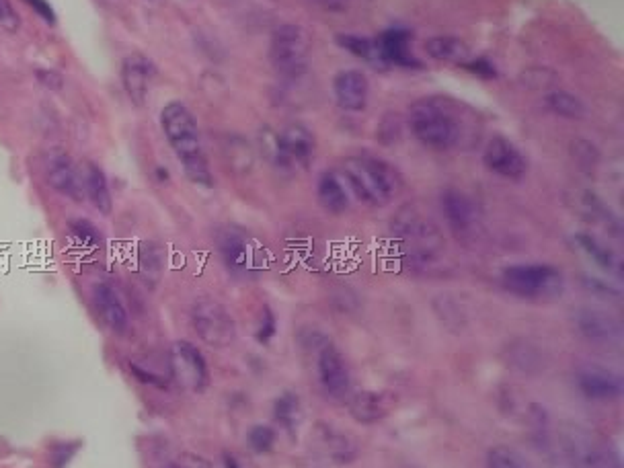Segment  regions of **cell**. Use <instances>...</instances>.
<instances>
[{"label":"cell","mask_w":624,"mask_h":468,"mask_svg":"<svg viewBox=\"0 0 624 468\" xmlns=\"http://www.w3.org/2000/svg\"><path fill=\"white\" fill-rule=\"evenodd\" d=\"M483 165L497 177L520 181L528 173L526 154L505 136H493L483 150Z\"/></svg>","instance_id":"8fae6325"},{"label":"cell","mask_w":624,"mask_h":468,"mask_svg":"<svg viewBox=\"0 0 624 468\" xmlns=\"http://www.w3.org/2000/svg\"><path fill=\"white\" fill-rule=\"evenodd\" d=\"M395 407V399L388 393H374V390H364L349 399V413L358 423L372 425L382 421Z\"/></svg>","instance_id":"d6986e66"},{"label":"cell","mask_w":624,"mask_h":468,"mask_svg":"<svg viewBox=\"0 0 624 468\" xmlns=\"http://www.w3.org/2000/svg\"><path fill=\"white\" fill-rule=\"evenodd\" d=\"M335 44L345 50L347 54L356 56L360 60H366L372 68L376 70H386V66L382 64L378 50H376V42L374 37H366V35H356V33H337L335 35Z\"/></svg>","instance_id":"cb8c5ba5"},{"label":"cell","mask_w":624,"mask_h":468,"mask_svg":"<svg viewBox=\"0 0 624 468\" xmlns=\"http://www.w3.org/2000/svg\"><path fill=\"white\" fill-rule=\"evenodd\" d=\"M310 3H312V5H317L319 9H323V11H327V13L339 15V13H345V11L349 9L351 0H310Z\"/></svg>","instance_id":"8d00e7d4"},{"label":"cell","mask_w":624,"mask_h":468,"mask_svg":"<svg viewBox=\"0 0 624 468\" xmlns=\"http://www.w3.org/2000/svg\"><path fill=\"white\" fill-rule=\"evenodd\" d=\"M249 444L257 454H267L276 444V432L267 425H257L249 432Z\"/></svg>","instance_id":"4dcf8cb0"},{"label":"cell","mask_w":624,"mask_h":468,"mask_svg":"<svg viewBox=\"0 0 624 468\" xmlns=\"http://www.w3.org/2000/svg\"><path fill=\"white\" fill-rule=\"evenodd\" d=\"M317 200L327 214L339 216L349 210V191L341 177L333 171H325L317 181Z\"/></svg>","instance_id":"44dd1931"},{"label":"cell","mask_w":624,"mask_h":468,"mask_svg":"<svg viewBox=\"0 0 624 468\" xmlns=\"http://www.w3.org/2000/svg\"><path fill=\"white\" fill-rule=\"evenodd\" d=\"M169 370L175 382L189 393H204L210 386V370L202 351L189 341H175L169 349Z\"/></svg>","instance_id":"9c48e42d"},{"label":"cell","mask_w":624,"mask_h":468,"mask_svg":"<svg viewBox=\"0 0 624 468\" xmlns=\"http://www.w3.org/2000/svg\"><path fill=\"white\" fill-rule=\"evenodd\" d=\"M35 76L39 85H44L50 91H60L64 87V76L56 70H37Z\"/></svg>","instance_id":"e575fe53"},{"label":"cell","mask_w":624,"mask_h":468,"mask_svg":"<svg viewBox=\"0 0 624 468\" xmlns=\"http://www.w3.org/2000/svg\"><path fill=\"white\" fill-rule=\"evenodd\" d=\"M276 331H278V321H276V315H273V310L269 306L263 308L261 312V321H259V327H257V341L259 343H269L273 337H276Z\"/></svg>","instance_id":"d6a6232c"},{"label":"cell","mask_w":624,"mask_h":468,"mask_svg":"<svg viewBox=\"0 0 624 468\" xmlns=\"http://www.w3.org/2000/svg\"><path fill=\"white\" fill-rule=\"evenodd\" d=\"M487 468H528V466L512 448L495 446L487 454Z\"/></svg>","instance_id":"f546056e"},{"label":"cell","mask_w":624,"mask_h":468,"mask_svg":"<svg viewBox=\"0 0 624 468\" xmlns=\"http://www.w3.org/2000/svg\"><path fill=\"white\" fill-rule=\"evenodd\" d=\"M460 68H464L471 74L483 78V81H493V78L499 76L497 66L491 60H487V58H471V60H466L464 64H460Z\"/></svg>","instance_id":"1f68e13d"},{"label":"cell","mask_w":624,"mask_h":468,"mask_svg":"<svg viewBox=\"0 0 624 468\" xmlns=\"http://www.w3.org/2000/svg\"><path fill=\"white\" fill-rule=\"evenodd\" d=\"M218 249L224 259V265L228 271L237 273H249L255 265V251L247 234H243L237 228H224L218 234Z\"/></svg>","instance_id":"2e32d148"},{"label":"cell","mask_w":624,"mask_h":468,"mask_svg":"<svg viewBox=\"0 0 624 468\" xmlns=\"http://www.w3.org/2000/svg\"><path fill=\"white\" fill-rule=\"evenodd\" d=\"M130 370H132V372H134V374H136V376H138V378H140L142 382H148V384H156V386H161V388L165 386V384H163V380H161L159 376H154V374H148V372H146L144 368H138L136 364H132V366H130Z\"/></svg>","instance_id":"f35d334b"},{"label":"cell","mask_w":624,"mask_h":468,"mask_svg":"<svg viewBox=\"0 0 624 468\" xmlns=\"http://www.w3.org/2000/svg\"><path fill=\"white\" fill-rule=\"evenodd\" d=\"M317 374L325 393L333 399H345L351 390V374L335 345H325L317 358Z\"/></svg>","instance_id":"5bb4252c"},{"label":"cell","mask_w":624,"mask_h":468,"mask_svg":"<svg viewBox=\"0 0 624 468\" xmlns=\"http://www.w3.org/2000/svg\"><path fill=\"white\" fill-rule=\"evenodd\" d=\"M575 241H577V245H579L585 253H588L600 267H604V269H608V271H614V269L618 267L616 255H614L608 247H604L600 241H596L594 237H590V234H577Z\"/></svg>","instance_id":"83f0119b"},{"label":"cell","mask_w":624,"mask_h":468,"mask_svg":"<svg viewBox=\"0 0 624 468\" xmlns=\"http://www.w3.org/2000/svg\"><path fill=\"white\" fill-rule=\"evenodd\" d=\"M156 74L152 60L140 52H134L124 58L122 62V85L126 95L136 107H142L148 99L150 83Z\"/></svg>","instance_id":"9a60e30c"},{"label":"cell","mask_w":624,"mask_h":468,"mask_svg":"<svg viewBox=\"0 0 624 468\" xmlns=\"http://www.w3.org/2000/svg\"><path fill=\"white\" fill-rule=\"evenodd\" d=\"M393 234L417 263L436 261L444 251V237L438 224L415 206H405L397 212Z\"/></svg>","instance_id":"277c9868"},{"label":"cell","mask_w":624,"mask_h":468,"mask_svg":"<svg viewBox=\"0 0 624 468\" xmlns=\"http://www.w3.org/2000/svg\"><path fill=\"white\" fill-rule=\"evenodd\" d=\"M544 105L549 107V111H553L559 117H565V120H583L585 113H588V107L585 103L563 89H555L551 93H546L544 97Z\"/></svg>","instance_id":"d4e9b609"},{"label":"cell","mask_w":624,"mask_h":468,"mask_svg":"<svg viewBox=\"0 0 624 468\" xmlns=\"http://www.w3.org/2000/svg\"><path fill=\"white\" fill-rule=\"evenodd\" d=\"M23 3H25L29 9H33L46 23H50V25L56 23V11H54V7L50 5V0H23Z\"/></svg>","instance_id":"d590c367"},{"label":"cell","mask_w":624,"mask_h":468,"mask_svg":"<svg viewBox=\"0 0 624 468\" xmlns=\"http://www.w3.org/2000/svg\"><path fill=\"white\" fill-rule=\"evenodd\" d=\"M501 286L522 300L546 302L565 292V276L549 263H516L501 271Z\"/></svg>","instance_id":"5b68a950"},{"label":"cell","mask_w":624,"mask_h":468,"mask_svg":"<svg viewBox=\"0 0 624 468\" xmlns=\"http://www.w3.org/2000/svg\"><path fill=\"white\" fill-rule=\"evenodd\" d=\"M333 97L341 111L360 113L370 101V81L358 68H343L333 76Z\"/></svg>","instance_id":"4fadbf2b"},{"label":"cell","mask_w":624,"mask_h":468,"mask_svg":"<svg viewBox=\"0 0 624 468\" xmlns=\"http://www.w3.org/2000/svg\"><path fill=\"white\" fill-rule=\"evenodd\" d=\"M156 175H159V181H167L169 179V171L163 169V167L156 169Z\"/></svg>","instance_id":"60d3db41"},{"label":"cell","mask_w":624,"mask_h":468,"mask_svg":"<svg viewBox=\"0 0 624 468\" xmlns=\"http://www.w3.org/2000/svg\"><path fill=\"white\" fill-rule=\"evenodd\" d=\"M169 468H177V466H169Z\"/></svg>","instance_id":"b9f144b4"},{"label":"cell","mask_w":624,"mask_h":468,"mask_svg":"<svg viewBox=\"0 0 624 468\" xmlns=\"http://www.w3.org/2000/svg\"><path fill=\"white\" fill-rule=\"evenodd\" d=\"M78 175H81L83 193L91 200V204H93L101 214H105V216L111 214V210H113V198H111L109 183H107V177H105L103 169L97 167L95 163L87 161V163L81 167V171H78Z\"/></svg>","instance_id":"ffe728a7"},{"label":"cell","mask_w":624,"mask_h":468,"mask_svg":"<svg viewBox=\"0 0 624 468\" xmlns=\"http://www.w3.org/2000/svg\"><path fill=\"white\" fill-rule=\"evenodd\" d=\"M413 39L415 33L407 27H390L384 29L378 37H374L378 56L386 68L399 66L411 70H423V62L413 54Z\"/></svg>","instance_id":"7c38bea8"},{"label":"cell","mask_w":624,"mask_h":468,"mask_svg":"<svg viewBox=\"0 0 624 468\" xmlns=\"http://www.w3.org/2000/svg\"><path fill=\"white\" fill-rule=\"evenodd\" d=\"M273 417H276V421L286 429V432H296V427L300 423V403H298V397L286 393L284 397H280L276 401V405H273Z\"/></svg>","instance_id":"4316f807"},{"label":"cell","mask_w":624,"mask_h":468,"mask_svg":"<svg viewBox=\"0 0 624 468\" xmlns=\"http://www.w3.org/2000/svg\"><path fill=\"white\" fill-rule=\"evenodd\" d=\"M48 183L62 195L78 200L83 195V185H81V175L74 169L70 159L66 154L52 156V161L48 165Z\"/></svg>","instance_id":"7402d4cb"},{"label":"cell","mask_w":624,"mask_h":468,"mask_svg":"<svg viewBox=\"0 0 624 468\" xmlns=\"http://www.w3.org/2000/svg\"><path fill=\"white\" fill-rule=\"evenodd\" d=\"M191 327L206 345L214 349H226L237 341V323L226 306L214 298H200L193 302Z\"/></svg>","instance_id":"ba28073f"},{"label":"cell","mask_w":624,"mask_h":468,"mask_svg":"<svg viewBox=\"0 0 624 468\" xmlns=\"http://www.w3.org/2000/svg\"><path fill=\"white\" fill-rule=\"evenodd\" d=\"M577 382L581 393L594 401H612L622 393L620 376L602 366L583 368L577 376Z\"/></svg>","instance_id":"ac0fdd59"},{"label":"cell","mask_w":624,"mask_h":468,"mask_svg":"<svg viewBox=\"0 0 624 468\" xmlns=\"http://www.w3.org/2000/svg\"><path fill=\"white\" fill-rule=\"evenodd\" d=\"M475 113L464 111V105L452 97H421L409 105L407 124L419 144L432 150H452L468 132Z\"/></svg>","instance_id":"6da1fadb"},{"label":"cell","mask_w":624,"mask_h":468,"mask_svg":"<svg viewBox=\"0 0 624 468\" xmlns=\"http://www.w3.org/2000/svg\"><path fill=\"white\" fill-rule=\"evenodd\" d=\"M93 304H95V310L97 315L101 317L103 325L117 333L122 335L128 331V325H130V317H128V310L120 298V294L115 292V288L107 282H101V284H95L93 288Z\"/></svg>","instance_id":"e0dca14e"},{"label":"cell","mask_w":624,"mask_h":468,"mask_svg":"<svg viewBox=\"0 0 624 468\" xmlns=\"http://www.w3.org/2000/svg\"><path fill=\"white\" fill-rule=\"evenodd\" d=\"M161 128L183 167L185 177L200 187H212L214 177L202 148L198 122H195L191 109L181 101L167 103L161 111Z\"/></svg>","instance_id":"7a4b0ae2"},{"label":"cell","mask_w":624,"mask_h":468,"mask_svg":"<svg viewBox=\"0 0 624 468\" xmlns=\"http://www.w3.org/2000/svg\"><path fill=\"white\" fill-rule=\"evenodd\" d=\"M581 331L583 335L592 339V341H600V343H610L614 339H618V327L612 319H608L606 315H600V312H583L579 319Z\"/></svg>","instance_id":"484cf974"},{"label":"cell","mask_w":624,"mask_h":468,"mask_svg":"<svg viewBox=\"0 0 624 468\" xmlns=\"http://www.w3.org/2000/svg\"><path fill=\"white\" fill-rule=\"evenodd\" d=\"M177 468H210V464L200 458V456H193V454H185L181 460H179V466Z\"/></svg>","instance_id":"74e56055"},{"label":"cell","mask_w":624,"mask_h":468,"mask_svg":"<svg viewBox=\"0 0 624 468\" xmlns=\"http://www.w3.org/2000/svg\"><path fill=\"white\" fill-rule=\"evenodd\" d=\"M222 460H224V468H243L241 462L237 460V456H232L228 452L222 456Z\"/></svg>","instance_id":"ab89813d"},{"label":"cell","mask_w":624,"mask_h":468,"mask_svg":"<svg viewBox=\"0 0 624 468\" xmlns=\"http://www.w3.org/2000/svg\"><path fill=\"white\" fill-rule=\"evenodd\" d=\"M442 214L448 228L454 232L458 241H471L477 237L481 228V216L477 204L458 189H444L440 195Z\"/></svg>","instance_id":"30bf717a"},{"label":"cell","mask_w":624,"mask_h":468,"mask_svg":"<svg viewBox=\"0 0 624 468\" xmlns=\"http://www.w3.org/2000/svg\"><path fill=\"white\" fill-rule=\"evenodd\" d=\"M308 35L300 25H280L271 35L269 62L284 81H300L308 72Z\"/></svg>","instance_id":"52a82bcc"},{"label":"cell","mask_w":624,"mask_h":468,"mask_svg":"<svg viewBox=\"0 0 624 468\" xmlns=\"http://www.w3.org/2000/svg\"><path fill=\"white\" fill-rule=\"evenodd\" d=\"M425 54L438 60V62H450V64H464L466 60H471V48L466 46V42H462L460 37L454 35H436L429 37L425 42Z\"/></svg>","instance_id":"603a6c76"},{"label":"cell","mask_w":624,"mask_h":468,"mask_svg":"<svg viewBox=\"0 0 624 468\" xmlns=\"http://www.w3.org/2000/svg\"><path fill=\"white\" fill-rule=\"evenodd\" d=\"M70 232H72V239L76 243H81L83 247H89V249H99L103 245V237L99 228L91 222V220H72L70 224Z\"/></svg>","instance_id":"f1b7e54d"},{"label":"cell","mask_w":624,"mask_h":468,"mask_svg":"<svg viewBox=\"0 0 624 468\" xmlns=\"http://www.w3.org/2000/svg\"><path fill=\"white\" fill-rule=\"evenodd\" d=\"M345 187L356 195V200L370 208H384L399 198L405 179L401 171L380 156L360 154L349 156L341 163Z\"/></svg>","instance_id":"3957f363"},{"label":"cell","mask_w":624,"mask_h":468,"mask_svg":"<svg viewBox=\"0 0 624 468\" xmlns=\"http://www.w3.org/2000/svg\"><path fill=\"white\" fill-rule=\"evenodd\" d=\"M21 27V17L15 11L11 0H0V29L7 33H17Z\"/></svg>","instance_id":"836d02e7"},{"label":"cell","mask_w":624,"mask_h":468,"mask_svg":"<svg viewBox=\"0 0 624 468\" xmlns=\"http://www.w3.org/2000/svg\"><path fill=\"white\" fill-rule=\"evenodd\" d=\"M263 152L280 171H304L315 161L317 140L306 126L288 124L280 132H269L263 138Z\"/></svg>","instance_id":"8992f818"}]
</instances>
